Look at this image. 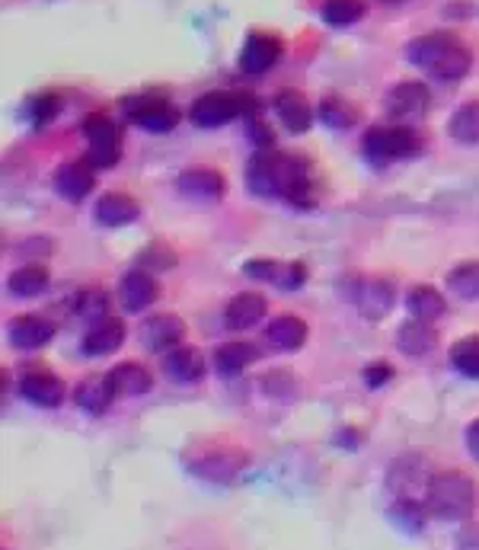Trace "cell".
Here are the masks:
<instances>
[{"label": "cell", "instance_id": "obj_24", "mask_svg": "<svg viewBox=\"0 0 479 550\" xmlns=\"http://www.w3.org/2000/svg\"><path fill=\"white\" fill-rule=\"evenodd\" d=\"M55 327L48 320L36 317V314H26V317H16L10 323V343L16 349H42L52 343Z\"/></svg>", "mask_w": 479, "mask_h": 550}, {"label": "cell", "instance_id": "obj_20", "mask_svg": "<svg viewBox=\"0 0 479 550\" xmlns=\"http://www.w3.org/2000/svg\"><path fill=\"white\" fill-rule=\"evenodd\" d=\"M163 371L179 384H195L205 378V359L192 346H176L163 355Z\"/></svg>", "mask_w": 479, "mask_h": 550}, {"label": "cell", "instance_id": "obj_2", "mask_svg": "<svg viewBox=\"0 0 479 550\" xmlns=\"http://www.w3.org/2000/svg\"><path fill=\"white\" fill-rule=\"evenodd\" d=\"M406 61L428 71L435 80H444V84L464 80L473 68L470 48L451 32H428V36L412 39L406 45Z\"/></svg>", "mask_w": 479, "mask_h": 550}, {"label": "cell", "instance_id": "obj_6", "mask_svg": "<svg viewBox=\"0 0 479 550\" xmlns=\"http://www.w3.org/2000/svg\"><path fill=\"white\" fill-rule=\"evenodd\" d=\"M122 109L138 128H144V132H154V135L173 132L176 122H179V109L160 93H135L122 103Z\"/></svg>", "mask_w": 479, "mask_h": 550}, {"label": "cell", "instance_id": "obj_11", "mask_svg": "<svg viewBox=\"0 0 479 550\" xmlns=\"http://www.w3.org/2000/svg\"><path fill=\"white\" fill-rule=\"evenodd\" d=\"M160 295V285L154 279V272H144V269H131L125 272V279L119 282V301L128 314H141L147 311Z\"/></svg>", "mask_w": 479, "mask_h": 550}, {"label": "cell", "instance_id": "obj_7", "mask_svg": "<svg viewBox=\"0 0 479 550\" xmlns=\"http://www.w3.org/2000/svg\"><path fill=\"white\" fill-rule=\"evenodd\" d=\"M84 138H87V164L93 167H115L122 157V135L119 125L109 116H87L84 119Z\"/></svg>", "mask_w": 479, "mask_h": 550}, {"label": "cell", "instance_id": "obj_28", "mask_svg": "<svg viewBox=\"0 0 479 550\" xmlns=\"http://www.w3.org/2000/svg\"><path fill=\"white\" fill-rule=\"evenodd\" d=\"M256 362V346L250 343H227L214 352V368H218V375L224 378H234L240 371H246Z\"/></svg>", "mask_w": 479, "mask_h": 550}, {"label": "cell", "instance_id": "obj_19", "mask_svg": "<svg viewBox=\"0 0 479 550\" xmlns=\"http://www.w3.org/2000/svg\"><path fill=\"white\" fill-rule=\"evenodd\" d=\"M275 112H278V122H282L291 135H304L307 128L313 125V109L304 100V93L297 90H282L275 96Z\"/></svg>", "mask_w": 479, "mask_h": 550}, {"label": "cell", "instance_id": "obj_36", "mask_svg": "<svg viewBox=\"0 0 479 550\" xmlns=\"http://www.w3.org/2000/svg\"><path fill=\"white\" fill-rule=\"evenodd\" d=\"M425 512L428 506H419L416 499H396V506L390 509V519L403 531H409V535H419L425 525Z\"/></svg>", "mask_w": 479, "mask_h": 550}, {"label": "cell", "instance_id": "obj_41", "mask_svg": "<svg viewBox=\"0 0 479 550\" xmlns=\"http://www.w3.org/2000/svg\"><path fill=\"white\" fill-rule=\"evenodd\" d=\"M467 448H470V455L479 461V419H473L470 429H467Z\"/></svg>", "mask_w": 479, "mask_h": 550}, {"label": "cell", "instance_id": "obj_26", "mask_svg": "<svg viewBox=\"0 0 479 550\" xmlns=\"http://www.w3.org/2000/svg\"><path fill=\"white\" fill-rule=\"evenodd\" d=\"M189 467H192L198 477L214 480V483H224V480L240 474L243 455H230V451H208V455L198 458V464H189Z\"/></svg>", "mask_w": 479, "mask_h": 550}, {"label": "cell", "instance_id": "obj_14", "mask_svg": "<svg viewBox=\"0 0 479 550\" xmlns=\"http://www.w3.org/2000/svg\"><path fill=\"white\" fill-rule=\"evenodd\" d=\"M20 394L42 410H55L61 407V400L68 391H64V381L52 375V371H29V375L20 378Z\"/></svg>", "mask_w": 479, "mask_h": 550}, {"label": "cell", "instance_id": "obj_33", "mask_svg": "<svg viewBox=\"0 0 479 550\" xmlns=\"http://www.w3.org/2000/svg\"><path fill=\"white\" fill-rule=\"evenodd\" d=\"M320 16L326 26H352L365 16V0H323Z\"/></svg>", "mask_w": 479, "mask_h": 550}, {"label": "cell", "instance_id": "obj_38", "mask_svg": "<svg viewBox=\"0 0 479 550\" xmlns=\"http://www.w3.org/2000/svg\"><path fill=\"white\" fill-rule=\"evenodd\" d=\"M320 119L333 128H349L355 122V109L342 100V96H326L320 103Z\"/></svg>", "mask_w": 479, "mask_h": 550}, {"label": "cell", "instance_id": "obj_1", "mask_svg": "<svg viewBox=\"0 0 479 550\" xmlns=\"http://www.w3.org/2000/svg\"><path fill=\"white\" fill-rule=\"evenodd\" d=\"M246 189L262 199H288L297 208L313 205L310 170L301 157L278 154L272 148H259L246 167Z\"/></svg>", "mask_w": 479, "mask_h": 550}, {"label": "cell", "instance_id": "obj_34", "mask_svg": "<svg viewBox=\"0 0 479 550\" xmlns=\"http://www.w3.org/2000/svg\"><path fill=\"white\" fill-rule=\"evenodd\" d=\"M448 288L460 301H476L479 298V263H460L448 275Z\"/></svg>", "mask_w": 479, "mask_h": 550}, {"label": "cell", "instance_id": "obj_30", "mask_svg": "<svg viewBox=\"0 0 479 550\" xmlns=\"http://www.w3.org/2000/svg\"><path fill=\"white\" fill-rule=\"evenodd\" d=\"M435 330L428 327L425 320H409V323H403L400 327V333H396V346H400L403 352H409V355H425V352H432V346H435Z\"/></svg>", "mask_w": 479, "mask_h": 550}, {"label": "cell", "instance_id": "obj_39", "mask_svg": "<svg viewBox=\"0 0 479 550\" xmlns=\"http://www.w3.org/2000/svg\"><path fill=\"white\" fill-rule=\"evenodd\" d=\"M77 311L84 314V317H90L93 323L103 320V314H106V295H103V291H87L84 301L77 304Z\"/></svg>", "mask_w": 479, "mask_h": 550}, {"label": "cell", "instance_id": "obj_27", "mask_svg": "<svg viewBox=\"0 0 479 550\" xmlns=\"http://www.w3.org/2000/svg\"><path fill=\"white\" fill-rule=\"evenodd\" d=\"M112 387L119 397H141L151 391V371L141 368L138 362H122L109 371Z\"/></svg>", "mask_w": 479, "mask_h": 550}, {"label": "cell", "instance_id": "obj_18", "mask_svg": "<svg viewBox=\"0 0 479 550\" xmlns=\"http://www.w3.org/2000/svg\"><path fill=\"white\" fill-rule=\"evenodd\" d=\"M138 215H141L138 202L125 196V192H103L93 205V218L103 228H122V224H131Z\"/></svg>", "mask_w": 479, "mask_h": 550}, {"label": "cell", "instance_id": "obj_31", "mask_svg": "<svg viewBox=\"0 0 479 550\" xmlns=\"http://www.w3.org/2000/svg\"><path fill=\"white\" fill-rule=\"evenodd\" d=\"M448 135L460 144H479V100L460 106L451 122H448Z\"/></svg>", "mask_w": 479, "mask_h": 550}, {"label": "cell", "instance_id": "obj_8", "mask_svg": "<svg viewBox=\"0 0 479 550\" xmlns=\"http://www.w3.org/2000/svg\"><path fill=\"white\" fill-rule=\"evenodd\" d=\"M428 483H432V474H428V464L419 455H403L387 474L390 493L400 499H416L419 493H428Z\"/></svg>", "mask_w": 479, "mask_h": 550}, {"label": "cell", "instance_id": "obj_29", "mask_svg": "<svg viewBox=\"0 0 479 550\" xmlns=\"http://www.w3.org/2000/svg\"><path fill=\"white\" fill-rule=\"evenodd\" d=\"M406 307L416 320L432 323L444 314V298H441V291H435L432 285H416L406 295Z\"/></svg>", "mask_w": 479, "mask_h": 550}, {"label": "cell", "instance_id": "obj_21", "mask_svg": "<svg viewBox=\"0 0 479 550\" xmlns=\"http://www.w3.org/2000/svg\"><path fill=\"white\" fill-rule=\"evenodd\" d=\"M122 343H125V327L119 320L103 317V320H96L93 327L87 330L80 349H84V355H90V359H96V355H112Z\"/></svg>", "mask_w": 479, "mask_h": 550}, {"label": "cell", "instance_id": "obj_16", "mask_svg": "<svg viewBox=\"0 0 479 550\" xmlns=\"http://www.w3.org/2000/svg\"><path fill=\"white\" fill-rule=\"evenodd\" d=\"M243 272L250 275V279H262V282H272L278 288H301L307 282V269L301 263H275V260H253L246 263Z\"/></svg>", "mask_w": 479, "mask_h": 550}, {"label": "cell", "instance_id": "obj_4", "mask_svg": "<svg viewBox=\"0 0 479 550\" xmlns=\"http://www.w3.org/2000/svg\"><path fill=\"white\" fill-rule=\"evenodd\" d=\"M419 148L422 141L409 125H374L365 132V138H361V151H365L368 164L374 167H387L393 160L416 157Z\"/></svg>", "mask_w": 479, "mask_h": 550}, {"label": "cell", "instance_id": "obj_35", "mask_svg": "<svg viewBox=\"0 0 479 550\" xmlns=\"http://www.w3.org/2000/svg\"><path fill=\"white\" fill-rule=\"evenodd\" d=\"M451 365L467 378H479V336H464L451 349Z\"/></svg>", "mask_w": 479, "mask_h": 550}, {"label": "cell", "instance_id": "obj_17", "mask_svg": "<svg viewBox=\"0 0 479 550\" xmlns=\"http://www.w3.org/2000/svg\"><path fill=\"white\" fill-rule=\"evenodd\" d=\"M183 336H186V327H183V320H179L176 314H157V317H151L141 327L144 346L154 349V352L176 349L179 343H183Z\"/></svg>", "mask_w": 479, "mask_h": 550}, {"label": "cell", "instance_id": "obj_22", "mask_svg": "<svg viewBox=\"0 0 479 550\" xmlns=\"http://www.w3.org/2000/svg\"><path fill=\"white\" fill-rule=\"evenodd\" d=\"M262 317H266V298L256 295V291H243L224 307V323L230 330H250Z\"/></svg>", "mask_w": 479, "mask_h": 550}, {"label": "cell", "instance_id": "obj_13", "mask_svg": "<svg viewBox=\"0 0 479 550\" xmlns=\"http://www.w3.org/2000/svg\"><path fill=\"white\" fill-rule=\"evenodd\" d=\"M176 189L192 202H218L224 196V176L211 167H189L179 173Z\"/></svg>", "mask_w": 479, "mask_h": 550}, {"label": "cell", "instance_id": "obj_3", "mask_svg": "<svg viewBox=\"0 0 479 550\" xmlns=\"http://www.w3.org/2000/svg\"><path fill=\"white\" fill-rule=\"evenodd\" d=\"M425 506L441 522H464L476 509V483L460 471L435 474L428 483Z\"/></svg>", "mask_w": 479, "mask_h": 550}, {"label": "cell", "instance_id": "obj_42", "mask_svg": "<svg viewBox=\"0 0 479 550\" xmlns=\"http://www.w3.org/2000/svg\"><path fill=\"white\" fill-rule=\"evenodd\" d=\"M384 4H403V0H384Z\"/></svg>", "mask_w": 479, "mask_h": 550}, {"label": "cell", "instance_id": "obj_10", "mask_svg": "<svg viewBox=\"0 0 479 550\" xmlns=\"http://www.w3.org/2000/svg\"><path fill=\"white\" fill-rule=\"evenodd\" d=\"M396 304V291L387 279H361L355 285V307L365 320H384Z\"/></svg>", "mask_w": 479, "mask_h": 550}, {"label": "cell", "instance_id": "obj_40", "mask_svg": "<svg viewBox=\"0 0 479 550\" xmlns=\"http://www.w3.org/2000/svg\"><path fill=\"white\" fill-rule=\"evenodd\" d=\"M361 378H365L368 387H384L393 378V368L387 362H374V365H368L365 371H361Z\"/></svg>", "mask_w": 479, "mask_h": 550}, {"label": "cell", "instance_id": "obj_12", "mask_svg": "<svg viewBox=\"0 0 479 550\" xmlns=\"http://www.w3.org/2000/svg\"><path fill=\"white\" fill-rule=\"evenodd\" d=\"M282 58V42L269 32H250L243 52H240V71L243 74H266L272 71V64Z\"/></svg>", "mask_w": 479, "mask_h": 550}, {"label": "cell", "instance_id": "obj_37", "mask_svg": "<svg viewBox=\"0 0 479 550\" xmlns=\"http://www.w3.org/2000/svg\"><path fill=\"white\" fill-rule=\"evenodd\" d=\"M58 109H61V103H58V96H55V93H39V96H32L29 106H26L29 122L36 125V128L52 125V122L58 119Z\"/></svg>", "mask_w": 479, "mask_h": 550}, {"label": "cell", "instance_id": "obj_25", "mask_svg": "<svg viewBox=\"0 0 479 550\" xmlns=\"http://www.w3.org/2000/svg\"><path fill=\"white\" fill-rule=\"evenodd\" d=\"M266 339L275 346V349H285V352H294L304 346L307 339V323L294 314H282L275 317L269 327H266Z\"/></svg>", "mask_w": 479, "mask_h": 550}, {"label": "cell", "instance_id": "obj_32", "mask_svg": "<svg viewBox=\"0 0 479 550\" xmlns=\"http://www.w3.org/2000/svg\"><path fill=\"white\" fill-rule=\"evenodd\" d=\"M7 288L13 291L16 298H36L48 288V272L42 266H23V269H16L10 275Z\"/></svg>", "mask_w": 479, "mask_h": 550}, {"label": "cell", "instance_id": "obj_5", "mask_svg": "<svg viewBox=\"0 0 479 550\" xmlns=\"http://www.w3.org/2000/svg\"><path fill=\"white\" fill-rule=\"evenodd\" d=\"M256 100L246 93H230V90H208L189 106V119L198 128H221L234 119L253 116Z\"/></svg>", "mask_w": 479, "mask_h": 550}, {"label": "cell", "instance_id": "obj_15", "mask_svg": "<svg viewBox=\"0 0 479 550\" xmlns=\"http://www.w3.org/2000/svg\"><path fill=\"white\" fill-rule=\"evenodd\" d=\"M93 164H87V160H71V164H61L58 173H55V189L58 196L71 199V202H80L87 199L93 186H96V176H93Z\"/></svg>", "mask_w": 479, "mask_h": 550}, {"label": "cell", "instance_id": "obj_23", "mask_svg": "<svg viewBox=\"0 0 479 550\" xmlns=\"http://www.w3.org/2000/svg\"><path fill=\"white\" fill-rule=\"evenodd\" d=\"M119 397L115 394V387H112V378L103 375V378H87V381H80V387L74 391V400H77V407L90 413V416H103L109 407H112V400Z\"/></svg>", "mask_w": 479, "mask_h": 550}, {"label": "cell", "instance_id": "obj_9", "mask_svg": "<svg viewBox=\"0 0 479 550\" xmlns=\"http://www.w3.org/2000/svg\"><path fill=\"white\" fill-rule=\"evenodd\" d=\"M387 116L396 122H412V119H422L425 109H428V90L419 80H403L387 93Z\"/></svg>", "mask_w": 479, "mask_h": 550}]
</instances>
